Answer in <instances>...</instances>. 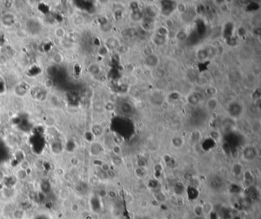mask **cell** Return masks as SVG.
Returning a JSON list of instances; mask_svg holds the SVG:
<instances>
[{
    "instance_id": "2",
    "label": "cell",
    "mask_w": 261,
    "mask_h": 219,
    "mask_svg": "<svg viewBox=\"0 0 261 219\" xmlns=\"http://www.w3.org/2000/svg\"><path fill=\"white\" fill-rule=\"evenodd\" d=\"M218 105V101L216 98L214 97H211L207 102V106L210 110H214L217 108Z\"/></svg>"
},
{
    "instance_id": "10",
    "label": "cell",
    "mask_w": 261,
    "mask_h": 219,
    "mask_svg": "<svg viewBox=\"0 0 261 219\" xmlns=\"http://www.w3.org/2000/svg\"><path fill=\"white\" fill-rule=\"evenodd\" d=\"M166 24H167L168 27L170 29V28L172 27L174 23H173V21L171 19H167V21H166Z\"/></svg>"
},
{
    "instance_id": "6",
    "label": "cell",
    "mask_w": 261,
    "mask_h": 219,
    "mask_svg": "<svg viewBox=\"0 0 261 219\" xmlns=\"http://www.w3.org/2000/svg\"><path fill=\"white\" fill-rule=\"evenodd\" d=\"M177 9L179 10V12L184 13L187 10V6L184 2H180V3L177 5Z\"/></svg>"
},
{
    "instance_id": "4",
    "label": "cell",
    "mask_w": 261,
    "mask_h": 219,
    "mask_svg": "<svg viewBox=\"0 0 261 219\" xmlns=\"http://www.w3.org/2000/svg\"><path fill=\"white\" fill-rule=\"evenodd\" d=\"M131 18H132V19L133 20V21H139V20H140L142 18V12H140L139 10L133 12L132 14L131 15Z\"/></svg>"
},
{
    "instance_id": "7",
    "label": "cell",
    "mask_w": 261,
    "mask_h": 219,
    "mask_svg": "<svg viewBox=\"0 0 261 219\" xmlns=\"http://www.w3.org/2000/svg\"><path fill=\"white\" fill-rule=\"evenodd\" d=\"M55 35L58 36V38H62L65 35V30L63 28H58L55 31Z\"/></svg>"
},
{
    "instance_id": "3",
    "label": "cell",
    "mask_w": 261,
    "mask_h": 219,
    "mask_svg": "<svg viewBox=\"0 0 261 219\" xmlns=\"http://www.w3.org/2000/svg\"><path fill=\"white\" fill-rule=\"evenodd\" d=\"M156 32L157 34L159 35L165 36V35H167L169 33V29H168L166 27L161 26V27H159L158 29H157Z\"/></svg>"
},
{
    "instance_id": "5",
    "label": "cell",
    "mask_w": 261,
    "mask_h": 219,
    "mask_svg": "<svg viewBox=\"0 0 261 219\" xmlns=\"http://www.w3.org/2000/svg\"><path fill=\"white\" fill-rule=\"evenodd\" d=\"M165 41H166L165 36L159 35H158V34L156 35L155 38H154V42H155L156 44V45H162V44L165 42Z\"/></svg>"
},
{
    "instance_id": "8",
    "label": "cell",
    "mask_w": 261,
    "mask_h": 219,
    "mask_svg": "<svg viewBox=\"0 0 261 219\" xmlns=\"http://www.w3.org/2000/svg\"><path fill=\"white\" fill-rule=\"evenodd\" d=\"M113 153L116 155H119L121 153V148L119 146H116L113 147Z\"/></svg>"
},
{
    "instance_id": "9",
    "label": "cell",
    "mask_w": 261,
    "mask_h": 219,
    "mask_svg": "<svg viewBox=\"0 0 261 219\" xmlns=\"http://www.w3.org/2000/svg\"><path fill=\"white\" fill-rule=\"evenodd\" d=\"M220 8H221V10L222 12H226L227 10H228V5L223 2V3L220 5Z\"/></svg>"
},
{
    "instance_id": "1",
    "label": "cell",
    "mask_w": 261,
    "mask_h": 219,
    "mask_svg": "<svg viewBox=\"0 0 261 219\" xmlns=\"http://www.w3.org/2000/svg\"><path fill=\"white\" fill-rule=\"evenodd\" d=\"M158 58H157L156 56H155V55H149L148 57H147L146 58V63L147 65H148V66L150 67H153V66H156V65H157V64H158Z\"/></svg>"
}]
</instances>
